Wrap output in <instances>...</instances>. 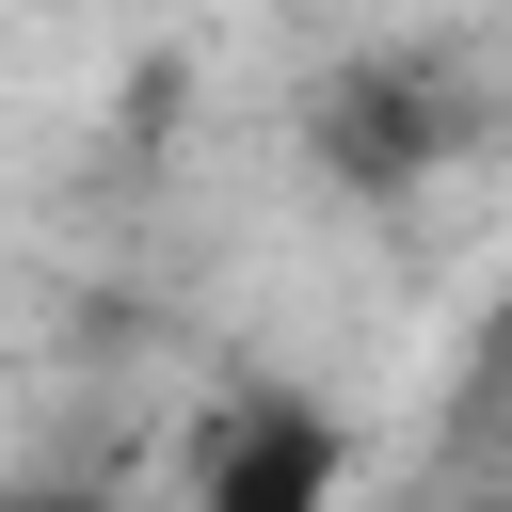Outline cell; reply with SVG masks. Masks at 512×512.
I'll use <instances>...</instances> for the list:
<instances>
[{"mask_svg": "<svg viewBox=\"0 0 512 512\" xmlns=\"http://www.w3.org/2000/svg\"><path fill=\"white\" fill-rule=\"evenodd\" d=\"M336 496H352V416L320 400H240L192 480V512H336Z\"/></svg>", "mask_w": 512, "mask_h": 512, "instance_id": "6da1fadb", "label": "cell"}, {"mask_svg": "<svg viewBox=\"0 0 512 512\" xmlns=\"http://www.w3.org/2000/svg\"><path fill=\"white\" fill-rule=\"evenodd\" d=\"M432 144H448V128H432V80H352V96H336V160H352V176H416Z\"/></svg>", "mask_w": 512, "mask_h": 512, "instance_id": "7a4b0ae2", "label": "cell"}, {"mask_svg": "<svg viewBox=\"0 0 512 512\" xmlns=\"http://www.w3.org/2000/svg\"><path fill=\"white\" fill-rule=\"evenodd\" d=\"M32 512H96V496H32Z\"/></svg>", "mask_w": 512, "mask_h": 512, "instance_id": "3957f363", "label": "cell"}, {"mask_svg": "<svg viewBox=\"0 0 512 512\" xmlns=\"http://www.w3.org/2000/svg\"><path fill=\"white\" fill-rule=\"evenodd\" d=\"M496 368H512V320H496Z\"/></svg>", "mask_w": 512, "mask_h": 512, "instance_id": "277c9868", "label": "cell"}]
</instances>
